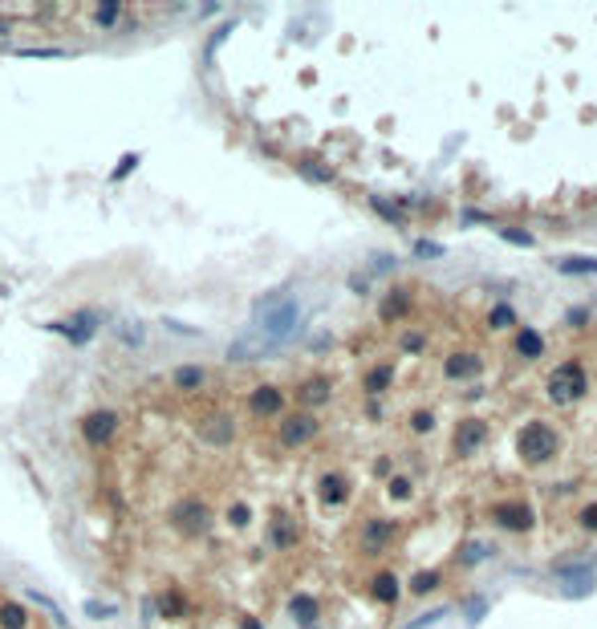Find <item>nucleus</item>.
<instances>
[{"label":"nucleus","mask_w":597,"mask_h":629,"mask_svg":"<svg viewBox=\"0 0 597 629\" xmlns=\"http://www.w3.org/2000/svg\"><path fill=\"white\" fill-rule=\"evenodd\" d=\"M114 430H118V419L110 410H90L82 419V435H86V443H94V446H106L114 439Z\"/></svg>","instance_id":"nucleus-5"},{"label":"nucleus","mask_w":597,"mask_h":629,"mask_svg":"<svg viewBox=\"0 0 597 629\" xmlns=\"http://www.w3.org/2000/svg\"><path fill=\"white\" fill-rule=\"evenodd\" d=\"M483 443V422H459V430H455V451L459 455H472L476 446Z\"/></svg>","instance_id":"nucleus-13"},{"label":"nucleus","mask_w":597,"mask_h":629,"mask_svg":"<svg viewBox=\"0 0 597 629\" xmlns=\"http://www.w3.org/2000/svg\"><path fill=\"white\" fill-rule=\"evenodd\" d=\"M439 584V573H419L414 581H410V593H431Z\"/></svg>","instance_id":"nucleus-29"},{"label":"nucleus","mask_w":597,"mask_h":629,"mask_svg":"<svg viewBox=\"0 0 597 629\" xmlns=\"http://www.w3.org/2000/svg\"><path fill=\"white\" fill-rule=\"evenodd\" d=\"M390 378H394L390 366H374V370L366 373V390H386V386H390Z\"/></svg>","instance_id":"nucleus-24"},{"label":"nucleus","mask_w":597,"mask_h":629,"mask_svg":"<svg viewBox=\"0 0 597 629\" xmlns=\"http://www.w3.org/2000/svg\"><path fill=\"white\" fill-rule=\"evenodd\" d=\"M516 353H520V357H541V353H545V337H541L536 329H520V333H516Z\"/></svg>","instance_id":"nucleus-17"},{"label":"nucleus","mask_w":597,"mask_h":629,"mask_svg":"<svg viewBox=\"0 0 597 629\" xmlns=\"http://www.w3.org/2000/svg\"><path fill=\"white\" fill-rule=\"evenodd\" d=\"M370 593H374L382 605H394V601H398V581H394V573H378L374 584H370Z\"/></svg>","instance_id":"nucleus-18"},{"label":"nucleus","mask_w":597,"mask_h":629,"mask_svg":"<svg viewBox=\"0 0 597 629\" xmlns=\"http://www.w3.org/2000/svg\"><path fill=\"white\" fill-rule=\"evenodd\" d=\"M288 613L297 617V626H313V621H317V601H313V597H293Z\"/></svg>","instance_id":"nucleus-20"},{"label":"nucleus","mask_w":597,"mask_h":629,"mask_svg":"<svg viewBox=\"0 0 597 629\" xmlns=\"http://www.w3.org/2000/svg\"><path fill=\"white\" fill-rule=\"evenodd\" d=\"M581 524H585V528H597V504H589V508L581 512Z\"/></svg>","instance_id":"nucleus-37"},{"label":"nucleus","mask_w":597,"mask_h":629,"mask_svg":"<svg viewBox=\"0 0 597 629\" xmlns=\"http://www.w3.org/2000/svg\"><path fill=\"white\" fill-rule=\"evenodd\" d=\"M496 520H500L508 532H528V528H532V508H528V504H504L500 512H496Z\"/></svg>","instance_id":"nucleus-11"},{"label":"nucleus","mask_w":597,"mask_h":629,"mask_svg":"<svg viewBox=\"0 0 597 629\" xmlns=\"http://www.w3.org/2000/svg\"><path fill=\"white\" fill-rule=\"evenodd\" d=\"M398 313H406V293H390V297H386L382 317H398Z\"/></svg>","instance_id":"nucleus-28"},{"label":"nucleus","mask_w":597,"mask_h":629,"mask_svg":"<svg viewBox=\"0 0 597 629\" xmlns=\"http://www.w3.org/2000/svg\"><path fill=\"white\" fill-rule=\"evenodd\" d=\"M329 394H334L329 378H305V382L297 386V402H301V406H325Z\"/></svg>","instance_id":"nucleus-9"},{"label":"nucleus","mask_w":597,"mask_h":629,"mask_svg":"<svg viewBox=\"0 0 597 629\" xmlns=\"http://www.w3.org/2000/svg\"><path fill=\"white\" fill-rule=\"evenodd\" d=\"M403 350H423V333H406V337H403Z\"/></svg>","instance_id":"nucleus-36"},{"label":"nucleus","mask_w":597,"mask_h":629,"mask_svg":"<svg viewBox=\"0 0 597 629\" xmlns=\"http://www.w3.org/2000/svg\"><path fill=\"white\" fill-rule=\"evenodd\" d=\"M268 350H272V345H268L264 337H244V341H236V345L228 350V357H232V362H248V357H264Z\"/></svg>","instance_id":"nucleus-14"},{"label":"nucleus","mask_w":597,"mask_h":629,"mask_svg":"<svg viewBox=\"0 0 597 629\" xmlns=\"http://www.w3.org/2000/svg\"><path fill=\"white\" fill-rule=\"evenodd\" d=\"M479 370H483L479 353H451V357L443 362V373H447V378H476Z\"/></svg>","instance_id":"nucleus-12"},{"label":"nucleus","mask_w":597,"mask_h":629,"mask_svg":"<svg viewBox=\"0 0 597 629\" xmlns=\"http://www.w3.org/2000/svg\"><path fill=\"white\" fill-rule=\"evenodd\" d=\"M244 629H261V621H252V617H248V621H244Z\"/></svg>","instance_id":"nucleus-39"},{"label":"nucleus","mask_w":597,"mask_h":629,"mask_svg":"<svg viewBox=\"0 0 597 629\" xmlns=\"http://www.w3.org/2000/svg\"><path fill=\"white\" fill-rule=\"evenodd\" d=\"M228 520H232V524H240V528H244V524H248V508H244V504H236V508H232V512H228Z\"/></svg>","instance_id":"nucleus-34"},{"label":"nucleus","mask_w":597,"mask_h":629,"mask_svg":"<svg viewBox=\"0 0 597 629\" xmlns=\"http://www.w3.org/2000/svg\"><path fill=\"white\" fill-rule=\"evenodd\" d=\"M504 240L516 244V248H532V235H528L525 228H504Z\"/></svg>","instance_id":"nucleus-30"},{"label":"nucleus","mask_w":597,"mask_h":629,"mask_svg":"<svg viewBox=\"0 0 597 629\" xmlns=\"http://www.w3.org/2000/svg\"><path fill=\"white\" fill-rule=\"evenodd\" d=\"M159 609H163V613H179V597H175V593H167V597H163V601H159Z\"/></svg>","instance_id":"nucleus-35"},{"label":"nucleus","mask_w":597,"mask_h":629,"mask_svg":"<svg viewBox=\"0 0 597 629\" xmlns=\"http://www.w3.org/2000/svg\"><path fill=\"white\" fill-rule=\"evenodd\" d=\"M386 536H390V524H370V528H366V548L386 544Z\"/></svg>","instance_id":"nucleus-27"},{"label":"nucleus","mask_w":597,"mask_h":629,"mask_svg":"<svg viewBox=\"0 0 597 629\" xmlns=\"http://www.w3.org/2000/svg\"><path fill=\"white\" fill-rule=\"evenodd\" d=\"M199 439L212 446H228L236 439V422L232 414H208V419H199Z\"/></svg>","instance_id":"nucleus-7"},{"label":"nucleus","mask_w":597,"mask_h":629,"mask_svg":"<svg viewBox=\"0 0 597 629\" xmlns=\"http://www.w3.org/2000/svg\"><path fill=\"white\" fill-rule=\"evenodd\" d=\"M203 366H179L175 370V386H183V390H195V386H203Z\"/></svg>","instance_id":"nucleus-23"},{"label":"nucleus","mask_w":597,"mask_h":629,"mask_svg":"<svg viewBox=\"0 0 597 629\" xmlns=\"http://www.w3.org/2000/svg\"><path fill=\"white\" fill-rule=\"evenodd\" d=\"M594 573L589 568H577V573H565V593L569 597H589L594 593Z\"/></svg>","instance_id":"nucleus-15"},{"label":"nucleus","mask_w":597,"mask_h":629,"mask_svg":"<svg viewBox=\"0 0 597 629\" xmlns=\"http://www.w3.org/2000/svg\"><path fill=\"white\" fill-rule=\"evenodd\" d=\"M134 166H139V155H122V159H118V166H114V175H110V179H126V175H130Z\"/></svg>","instance_id":"nucleus-31"},{"label":"nucleus","mask_w":597,"mask_h":629,"mask_svg":"<svg viewBox=\"0 0 597 629\" xmlns=\"http://www.w3.org/2000/svg\"><path fill=\"white\" fill-rule=\"evenodd\" d=\"M171 524L183 532V536H199V532H208V524H212V512H208V504L203 499H179L175 508H171Z\"/></svg>","instance_id":"nucleus-4"},{"label":"nucleus","mask_w":597,"mask_h":629,"mask_svg":"<svg viewBox=\"0 0 597 629\" xmlns=\"http://www.w3.org/2000/svg\"><path fill=\"white\" fill-rule=\"evenodd\" d=\"M321 499H325V504H341V499H346V479H341V475H325V479H321Z\"/></svg>","instance_id":"nucleus-21"},{"label":"nucleus","mask_w":597,"mask_h":629,"mask_svg":"<svg viewBox=\"0 0 597 629\" xmlns=\"http://www.w3.org/2000/svg\"><path fill=\"white\" fill-rule=\"evenodd\" d=\"M256 321H261L264 337H268V345H281L288 333L297 329V321H301V304L297 301H281V304H264L256 309Z\"/></svg>","instance_id":"nucleus-2"},{"label":"nucleus","mask_w":597,"mask_h":629,"mask_svg":"<svg viewBox=\"0 0 597 629\" xmlns=\"http://www.w3.org/2000/svg\"><path fill=\"white\" fill-rule=\"evenodd\" d=\"M317 430H321V426H317V419H313L309 410L288 414V419L281 422V443H285V446H301V443H309Z\"/></svg>","instance_id":"nucleus-6"},{"label":"nucleus","mask_w":597,"mask_h":629,"mask_svg":"<svg viewBox=\"0 0 597 629\" xmlns=\"http://www.w3.org/2000/svg\"><path fill=\"white\" fill-rule=\"evenodd\" d=\"M545 390L557 406H573L577 398L589 390V378H585V366L581 362H561L557 370L549 373V382H545Z\"/></svg>","instance_id":"nucleus-1"},{"label":"nucleus","mask_w":597,"mask_h":629,"mask_svg":"<svg viewBox=\"0 0 597 629\" xmlns=\"http://www.w3.org/2000/svg\"><path fill=\"white\" fill-rule=\"evenodd\" d=\"M98 321H102V317H98L94 309H82V313H73L70 321H65V325H57V329H61V333H65V337H70L73 345H86V341H90V337H94Z\"/></svg>","instance_id":"nucleus-8"},{"label":"nucleus","mask_w":597,"mask_h":629,"mask_svg":"<svg viewBox=\"0 0 597 629\" xmlns=\"http://www.w3.org/2000/svg\"><path fill=\"white\" fill-rule=\"evenodd\" d=\"M390 495H394V499H406V495H410V479H406V475H394V479H390Z\"/></svg>","instance_id":"nucleus-32"},{"label":"nucleus","mask_w":597,"mask_h":629,"mask_svg":"<svg viewBox=\"0 0 597 629\" xmlns=\"http://www.w3.org/2000/svg\"><path fill=\"white\" fill-rule=\"evenodd\" d=\"M118 13H122V4L106 0V4H98V8H94V21L98 24H114V21H118Z\"/></svg>","instance_id":"nucleus-25"},{"label":"nucleus","mask_w":597,"mask_h":629,"mask_svg":"<svg viewBox=\"0 0 597 629\" xmlns=\"http://www.w3.org/2000/svg\"><path fill=\"white\" fill-rule=\"evenodd\" d=\"M439 617H443V609H431V613H423L419 621H410L406 629H423V626H431V621H439Z\"/></svg>","instance_id":"nucleus-33"},{"label":"nucleus","mask_w":597,"mask_h":629,"mask_svg":"<svg viewBox=\"0 0 597 629\" xmlns=\"http://www.w3.org/2000/svg\"><path fill=\"white\" fill-rule=\"evenodd\" d=\"M297 540V524L288 520V515H272V544L277 548H288Z\"/></svg>","instance_id":"nucleus-19"},{"label":"nucleus","mask_w":597,"mask_h":629,"mask_svg":"<svg viewBox=\"0 0 597 629\" xmlns=\"http://www.w3.org/2000/svg\"><path fill=\"white\" fill-rule=\"evenodd\" d=\"M0 626L4 629H24L29 626V617H24V609L17 605V601H4V605H0Z\"/></svg>","instance_id":"nucleus-22"},{"label":"nucleus","mask_w":597,"mask_h":629,"mask_svg":"<svg viewBox=\"0 0 597 629\" xmlns=\"http://www.w3.org/2000/svg\"><path fill=\"white\" fill-rule=\"evenodd\" d=\"M512 321H516V313H512L508 304H496V309H492V317H488V325H492V329H504V325H512Z\"/></svg>","instance_id":"nucleus-26"},{"label":"nucleus","mask_w":597,"mask_h":629,"mask_svg":"<svg viewBox=\"0 0 597 629\" xmlns=\"http://www.w3.org/2000/svg\"><path fill=\"white\" fill-rule=\"evenodd\" d=\"M414 430H431V414H414Z\"/></svg>","instance_id":"nucleus-38"},{"label":"nucleus","mask_w":597,"mask_h":629,"mask_svg":"<svg viewBox=\"0 0 597 629\" xmlns=\"http://www.w3.org/2000/svg\"><path fill=\"white\" fill-rule=\"evenodd\" d=\"M248 406H252V414H281L285 394H281L277 386H256V390L248 394Z\"/></svg>","instance_id":"nucleus-10"},{"label":"nucleus","mask_w":597,"mask_h":629,"mask_svg":"<svg viewBox=\"0 0 597 629\" xmlns=\"http://www.w3.org/2000/svg\"><path fill=\"white\" fill-rule=\"evenodd\" d=\"M557 268L565 277H597V256H565Z\"/></svg>","instance_id":"nucleus-16"},{"label":"nucleus","mask_w":597,"mask_h":629,"mask_svg":"<svg viewBox=\"0 0 597 629\" xmlns=\"http://www.w3.org/2000/svg\"><path fill=\"white\" fill-rule=\"evenodd\" d=\"M516 451H520L525 463H545V459L557 455V430L549 422H528L520 430V439H516Z\"/></svg>","instance_id":"nucleus-3"}]
</instances>
